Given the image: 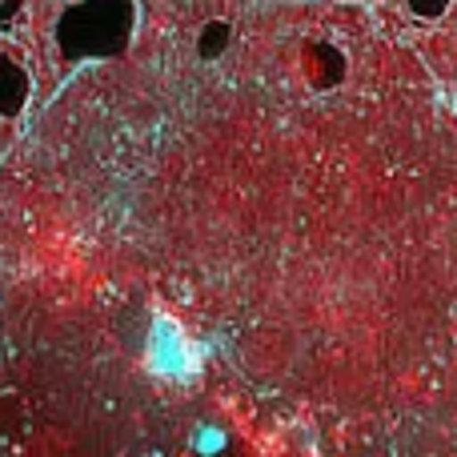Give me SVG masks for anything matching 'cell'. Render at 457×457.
Instances as JSON below:
<instances>
[{
    "instance_id": "cell-1",
    "label": "cell",
    "mask_w": 457,
    "mask_h": 457,
    "mask_svg": "<svg viewBox=\"0 0 457 457\" xmlns=\"http://www.w3.org/2000/svg\"><path fill=\"white\" fill-rule=\"evenodd\" d=\"M133 0H72L56 21V45L69 61L112 56L129 45Z\"/></svg>"
},
{
    "instance_id": "cell-2",
    "label": "cell",
    "mask_w": 457,
    "mask_h": 457,
    "mask_svg": "<svg viewBox=\"0 0 457 457\" xmlns=\"http://www.w3.org/2000/svg\"><path fill=\"white\" fill-rule=\"evenodd\" d=\"M29 93H32V77L16 56H0V117L12 120L24 112L29 104Z\"/></svg>"
},
{
    "instance_id": "cell-3",
    "label": "cell",
    "mask_w": 457,
    "mask_h": 457,
    "mask_svg": "<svg viewBox=\"0 0 457 457\" xmlns=\"http://www.w3.org/2000/svg\"><path fill=\"white\" fill-rule=\"evenodd\" d=\"M301 64H305L309 85H317V88H329L345 77V56L333 45H309L305 53H301Z\"/></svg>"
},
{
    "instance_id": "cell-4",
    "label": "cell",
    "mask_w": 457,
    "mask_h": 457,
    "mask_svg": "<svg viewBox=\"0 0 457 457\" xmlns=\"http://www.w3.org/2000/svg\"><path fill=\"white\" fill-rule=\"evenodd\" d=\"M228 37H233V32H228V24H225V21L205 24V32H201V45H197V48H201V56H205V61H213V56L228 45Z\"/></svg>"
},
{
    "instance_id": "cell-5",
    "label": "cell",
    "mask_w": 457,
    "mask_h": 457,
    "mask_svg": "<svg viewBox=\"0 0 457 457\" xmlns=\"http://www.w3.org/2000/svg\"><path fill=\"white\" fill-rule=\"evenodd\" d=\"M405 8H410L418 21H442L453 8V0H405Z\"/></svg>"
},
{
    "instance_id": "cell-6",
    "label": "cell",
    "mask_w": 457,
    "mask_h": 457,
    "mask_svg": "<svg viewBox=\"0 0 457 457\" xmlns=\"http://www.w3.org/2000/svg\"><path fill=\"white\" fill-rule=\"evenodd\" d=\"M24 8V0H0V32L12 29V16Z\"/></svg>"
}]
</instances>
